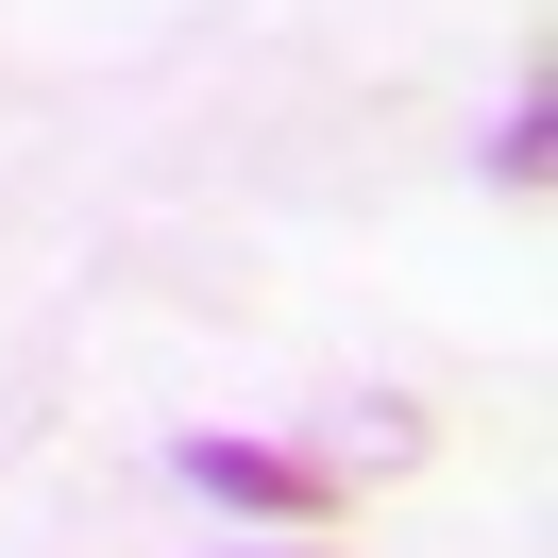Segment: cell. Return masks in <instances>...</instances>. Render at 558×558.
I'll return each mask as SVG.
<instances>
[{"label":"cell","mask_w":558,"mask_h":558,"mask_svg":"<svg viewBox=\"0 0 558 558\" xmlns=\"http://www.w3.org/2000/svg\"><path fill=\"white\" fill-rule=\"evenodd\" d=\"M186 490H204V508H238V524H339V457H288V440H186L170 457Z\"/></svg>","instance_id":"6da1fadb"},{"label":"cell","mask_w":558,"mask_h":558,"mask_svg":"<svg viewBox=\"0 0 558 558\" xmlns=\"http://www.w3.org/2000/svg\"><path fill=\"white\" fill-rule=\"evenodd\" d=\"M490 170H508V186H542V170H558V102H542V85L508 102V136H490Z\"/></svg>","instance_id":"7a4b0ae2"}]
</instances>
